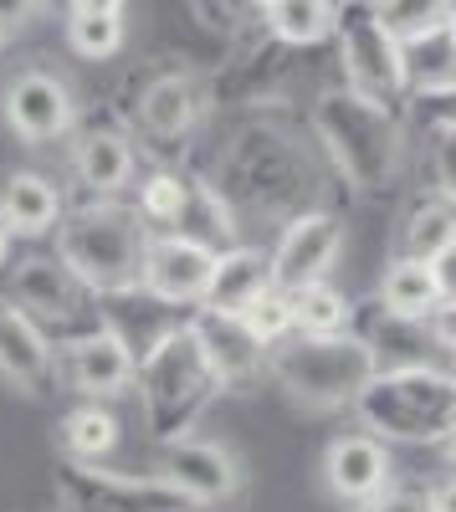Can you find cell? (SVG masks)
<instances>
[{
    "label": "cell",
    "mask_w": 456,
    "mask_h": 512,
    "mask_svg": "<svg viewBox=\"0 0 456 512\" xmlns=\"http://www.w3.org/2000/svg\"><path fill=\"white\" fill-rule=\"evenodd\" d=\"M211 267H216L211 246H200L190 236H149L139 292L175 313H195L205 303V287H211Z\"/></svg>",
    "instance_id": "obj_16"
},
{
    "label": "cell",
    "mask_w": 456,
    "mask_h": 512,
    "mask_svg": "<svg viewBox=\"0 0 456 512\" xmlns=\"http://www.w3.org/2000/svg\"><path fill=\"white\" fill-rule=\"evenodd\" d=\"M62 41L77 62H113L129 47V26H123V16H67Z\"/></svg>",
    "instance_id": "obj_30"
},
{
    "label": "cell",
    "mask_w": 456,
    "mask_h": 512,
    "mask_svg": "<svg viewBox=\"0 0 456 512\" xmlns=\"http://www.w3.org/2000/svg\"><path fill=\"white\" fill-rule=\"evenodd\" d=\"M451 379H456V369H451Z\"/></svg>",
    "instance_id": "obj_46"
},
{
    "label": "cell",
    "mask_w": 456,
    "mask_h": 512,
    "mask_svg": "<svg viewBox=\"0 0 456 512\" xmlns=\"http://www.w3.org/2000/svg\"><path fill=\"white\" fill-rule=\"evenodd\" d=\"M303 123L328 164V175L349 185L354 195H390L405 180V164H410L405 113L349 93L344 82H328L308 98Z\"/></svg>",
    "instance_id": "obj_2"
},
{
    "label": "cell",
    "mask_w": 456,
    "mask_h": 512,
    "mask_svg": "<svg viewBox=\"0 0 456 512\" xmlns=\"http://www.w3.org/2000/svg\"><path fill=\"white\" fill-rule=\"evenodd\" d=\"M0 118L26 149H47L77 134L82 103L72 82L52 67H16L0 88Z\"/></svg>",
    "instance_id": "obj_12"
},
{
    "label": "cell",
    "mask_w": 456,
    "mask_h": 512,
    "mask_svg": "<svg viewBox=\"0 0 456 512\" xmlns=\"http://www.w3.org/2000/svg\"><path fill=\"white\" fill-rule=\"evenodd\" d=\"M267 287H272L267 251L252 246V241H236V246L216 251L211 287H205V303H200V308H211V313H246Z\"/></svg>",
    "instance_id": "obj_22"
},
{
    "label": "cell",
    "mask_w": 456,
    "mask_h": 512,
    "mask_svg": "<svg viewBox=\"0 0 456 512\" xmlns=\"http://www.w3.org/2000/svg\"><path fill=\"white\" fill-rule=\"evenodd\" d=\"M149 226L129 200H82L67 205L62 226L52 231V256L103 303L139 292Z\"/></svg>",
    "instance_id": "obj_4"
},
{
    "label": "cell",
    "mask_w": 456,
    "mask_h": 512,
    "mask_svg": "<svg viewBox=\"0 0 456 512\" xmlns=\"http://www.w3.org/2000/svg\"><path fill=\"white\" fill-rule=\"evenodd\" d=\"M257 6H267V0H257Z\"/></svg>",
    "instance_id": "obj_45"
},
{
    "label": "cell",
    "mask_w": 456,
    "mask_h": 512,
    "mask_svg": "<svg viewBox=\"0 0 456 512\" xmlns=\"http://www.w3.org/2000/svg\"><path fill=\"white\" fill-rule=\"evenodd\" d=\"M426 333H431L436 354L446 359V369H456V303H441V308L426 318Z\"/></svg>",
    "instance_id": "obj_36"
},
{
    "label": "cell",
    "mask_w": 456,
    "mask_h": 512,
    "mask_svg": "<svg viewBox=\"0 0 456 512\" xmlns=\"http://www.w3.org/2000/svg\"><path fill=\"white\" fill-rule=\"evenodd\" d=\"M67 16H123L129 0H62Z\"/></svg>",
    "instance_id": "obj_40"
},
{
    "label": "cell",
    "mask_w": 456,
    "mask_h": 512,
    "mask_svg": "<svg viewBox=\"0 0 456 512\" xmlns=\"http://www.w3.org/2000/svg\"><path fill=\"white\" fill-rule=\"evenodd\" d=\"M57 502L67 512H195L159 472H118L108 461H57Z\"/></svg>",
    "instance_id": "obj_11"
},
{
    "label": "cell",
    "mask_w": 456,
    "mask_h": 512,
    "mask_svg": "<svg viewBox=\"0 0 456 512\" xmlns=\"http://www.w3.org/2000/svg\"><path fill=\"white\" fill-rule=\"evenodd\" d=\"M200 175L226 200L241 236L252 226L282 231L303 210L328 205V164L293 108L241 113Z\"/></svg>",
    "instance_id": "obj_1"
},
{
    "label": "cell",
    "mask_w": 456,
    "mask_h": 512,
    "mask_svg": "<svg viewBox=\"0 0 456 512\" xmlns=\"http://www.w3.org/2000/svg\"><path fill=\"white\" fill-rule=\"evenodd\" d=\"M431 272H436V287H441V303H456V246H446L436 256Z\"/></svg>",
    "instance_id": "obj_39"
},
{
    "label": "cell",
    "mask_w": 456,
    "mask_h": 512,
    "mask_svg": "<svg viewBox=\"0 0 456 512\" xmlns=\"http://www.w3.org/2000/svg\"><path fill=\"white\" fill-rule=\"evenodd\" d=\"M375 374H380V354L369 349V338L359 328L354 333H328V338L293 333L267 354V379L293 405H303L313 415L354 410L359 390Z\"/></svg>",
    "instance_id": "obj_7"
},
{
    "label": "cell",
    "mask_w": 456,
    "mask_h": 512,
    "mask_svg": "<svg viewBox=\"0 0 456 512\" xmlns=\"http://www.w3.org/2000/svg\"><path fill=\"white\" fill-rule=\"evenodd\" d=\"M11 246H16V236H11V226H6V221H0V272L11 267Z\"/></svg>",
    "instance_id": "obj_42"
},
{
    "label": "cell",
    "mask_w": 456,
    "mask_h": 512,
    "mask_svg": "<svg viewBox=\"0 0 456 512\" xmlns=\"http://www.w3.org/2000/svg\"><path fill=\"white\" fill-rule=\"evenodd\" d=\"M6 303H16L41 333L52 338V344H72L82 333H98L108 323V308L103 297L82 287L52 251H31L21 262L6 272Z\"/></svg>",
    "instance_id": "obj_9"
},
{
    "label": "cell",
    "mask_w": 456,
    "mask_h": 512,
    "mask_svg": "<svg viewBox=\"0 0 456 512\" xmlns=\"http://www.w3.org/2000/svg\"><path fill=\"white\" fill-rule=\"evenodd\" d=\"M344 256V216L334 205H318V210H303L293 216L277 241L267 246V262H272V282L282 292H298V287H313V282H328Z\"/></svg>",
    "instance_id": "obj_14"
},
{
    "label": "cell",
    "mask_w": 456,
    "mask_h": 512,
    "mask_svg": "<svg viewBox=\"0 0 456 512\" xmlns=\"http://www.w3.org/2000/svg\"><path fill=\"white\" fill-rule=\"evenodd\" d=\"M62 216H67V195L52 175H41V169H16V175L0 185V221L11 226V236L41 241L62 226Z\"/></svg>",
    "instance_id": "obj_21"
},
{
    "label": "cell",
    "mask_w": 456,
    "mask_h": 512,
    "mask_svg": "<svg viewBox=\"0 0 456 512\" xmlns=\"http://www.w3.org/2000/svg\"><path fill=\"white\" fill-rule=\"evenodd\" d=\"M323 487L334 502L344 507H369L375 497H385L395 487V456L380 436H369V431H344L323 446Z\"/></svg>",
    "instance_id": "obj_17"
},
{
    "label": "cell",
    "mask_w": 456,
    "mask_h": 512,
    "mask_svg": "<svg viewBox=\"0 0 456 512\" xmlns=\"http://www.w3.org/2000/svg\"><path fill=\"white\" fill-rule=\"evenodd\" d=\"M134 369H139V354L113 323H103L98 333H82V338L57 349V384H67L77 400H103L108 405L118 395H129Z\"/></svg>",
    "instance_id": "obj_15"
},
{
    "label": "cell",
    "mask_w": 456,
    "mask_h": 512,
    "mask_svg": "<svg viewBox=\"0 0 456 512\" xmlns=\"http://www.w3.org/2000/svg\"><path fill=\"white\" fill-rule=\"evenodd\" d=\"M431 185L456 200V128H431Z\"/></svg>",
    "instance_id": "obj_34"
},
{
    "label": "cell",
    "mask_w": 456,
    "mask_h": 512,
    "mask_svg": "<svg viewBox=\"0 0 456 512\" xmlns=\"http://www.w3.org/2000/svg\"><path fill=\"white\" fill-rule=\"evenodd\" d=\"M41 11H47V0H0V47H11L21 31H31Z\"/></svg>",
    "instance_id": "obj_35"
},
{
    "label": "cell",
    "mask_w": 456,
    "mask_h": 512,
    "mask_svg": "<svg viewBox=\"0 0 456 512\" xmlns=\"http://www.w3.org/2000/svg\"><path fill=\"white\" fill-rule=\"evenodd\" d=\"M241 318H246V328H252L267 349H277L282 338H293V292H282V287L272 282Z\"/></svg>",
    "instance_id": "obj_33"
},
{
    "label": "cell",
    "mask_w": 456,
    "mask_h": 512,
    "mask_svg": "<svg viewBox=\"0 0 456 512\" xmlns=\"http://www.w3.org/2000/svg\"><path fill=\"white\" fill-rule=\"evenodd\" d=\"M375 303H380V313H390V318L426 323V318L441 308V287H436L431 262H416V256H395V251H390Z\"/></svg>",
    "instance_id": "obj_25"
},
{
    "label": "cell",
    "mask_w": 456,
    "mask_h": 512,
    "mask_svg": "<svg viewBox=\"0 0 456 512\" xmlns=\"http://www.w3.org/2000/svg\"><path fill=\"white\" fill-rule=\"evenodd\" d=\"M375 11L385 16V26L400 41H410V36H426V31L446 26L451 0H375Z\"/></svg>",
    "instance_id": "obj_32"
},
{
    "label": "cell",
    "mask_w": 456,
    "mask_h": 512,
    "mask_svg": "<svg viewBox=\"0 0 456 512\" xmlns=\"http://www.w3.org/2000/svg\"><path fill=\"white\" fill-rule=\"evenodd\" d=\"M446 36H451V52H456V0H451V11H446Z\"/></svg>",
    "instance_id": "obj_44"
},
{
    "label": "cell",
    "mask_w": 456,
    "mask_h": 512,
    "mask_svg": "<svg viewBox=\"0 0 456 512\" xmlns=\"http://www.w3.org/2000/svg\"><path fill=\"white\" fill-rule=\"evenodd\" d=\"M334 62H339V82L349 93L405 113L410 93H405V47L400 36L385 26V16L375 11V0H339V26H334Z\"/></svg>",
    "instance_id": "obj_8"
},
{
    "label": "cell",
    "mask_w": 456,
    "mask_h": 512,
    "mask_svg": "<svg viewBox=\"0 0 456 512\" xmlns=\"http://www.w3.org/2000/svg\"><path fill=\"white\" fill-rule=\"evenodd\" d=\"M159 477L195 512H226L246 492L241 456L226 441H211V436H180L170 446H159Z\"/></svg>",
    "instance_id": "obj_13"
},
{
    "label": "cell",
    "mask_w": 456,
    "mask_h": 512,
    "mask_svg": "<svg viewBox=\"0 0 456 512\" xmlns=\"http://www.w3.org/2000/svg\"><path fill=\"white\" fill-rule=\"evenodd\" d=\"M195 180H200V169H190V164H149V175L134 190V210L149 226V236H175L185 226Z\"/></svg>",
    "instance_id": "obj_23"
},
{
    "label": "cell",
    "mask_w": 456,
    "mask_h": 512,
    "mask_svg": "<svg viewBox=\"0 0 456 512\" xmlns=\"http://www.w3.org/2000/svg\"><path fill=\"white\" fill-rule=\"evenodd\" d=\"M339 26V0H267L262 6V31L293 52L328 47Z\"/></svg>",
    "instance_id": "obj_26"
},
{
    "label": "cell",
    "mask_w": 456,
    "mask_h": 512,
    "mask_svg": "<svg viewBox=\"0 0 456 512\" xmlns=\"http://www.w3.org/2000/svg\"><path fill=\"white\" fill-rule=\"evenodd\" d=\"M298 82H303V52L272 41L262 26L246 31L226 47V62L211 72V98L231 113H267V108H293L298 113Z\"/></svg>",
    "instance_id": "obj_10"
},
{
    "label": "cell",
    "mask_w": 456,
    "mask_h": 512,
    "mask_svg": "<svg viewBox=\"0 0 456 512\" xmlns=\"http://www.w3.org/2000/svg\"><path fill=\"white\" fill-rule=\"evenodd\" d=\"M57 451L62 461H82V466L108 461L118 451V415L103 400H77L57 420Z\"/></svg>",
    "instance_id": "obj_27"
},
{
    "label": "cell",
    "mask_w": 456,
    "mask_h": 512,
    "mask_svg": "<svg viewBox=\"0 0 456 512\" xmlns=\"http://www.w3.org/2000/svg\"><path fill=\"white\" fill-rule=\"evenodd\" d=\"M400 47H405V93H410V103L456 88V52H451L446 26H436L426 36H410V41H400Z\"/></svg>",
    "instance_id": "obj_28"
},
{
    "label": "cell",
    "mask_w": 456,
    "mask_h": 512,
    "mask_svg": "<svg viewBox=\"0 0 456 512\" xmlns=\"http://www.w3.org/2000/svg\"><path fill=\"white\" fill-rule=\"evenodd\" d=\"M416 118L426 123V134H431V128H456V88L416 98Z\"/></svg>",
    "instance_id": "obj_37"
},
{
    "label": "cell",
    "mask_w": 456,
    "mask_h": 512,
    "mask_svg": "<svg viewBox=\"0 0 456 512\" xmlns=\"http://www.w3.org/2000/svg\"><path fill=\"white\" fill-rule=\"evenodd\" d=\"M134 395H139V420L154 446H170L180 436H195L205 410L221 400V384L205 364L190 318L175 323L170 333H159L154 344L139 354L134 369Z\"/></svg>",
    "instance_id": "obj_5"
},
{
    "label": "cell",
    "mask_w": 456,
    "mask_h": 512,
    "mask_svg": "<svg viewBox=\"0 0 456 512\" xmlns=\"http://www.w3.org/2000/svg\"><path fill=\"white\" fill-rule=\"evenodd\" d=\"M441 456L456 466V425H451V431H446V441H441Z\"/></svg>",
    "instance_id": "obj_43"
},
{
    "label": "cell",
    "mask_w": 456,
    "mask_h": 512,
    "mask_svg": "<svg viewBox=\"0 0 456 512\" xmlns=\"http://www.w3.org/2000/svg\"><path fill=\"white\" fill-rule=\"evenodd\" d=\"M0 379L16 395H47L57 384V344L6 297H0Z\"/></svg>",
    "instance_id": "obj_20"
},
{
    "label": "cell",
    "mask_w": 456,
    "mask_h": 512,
    "mask_svg": "<svg viewBox=\"0 0 456 512\" xmlns=\"http://www.w3.org/2000/svg\"><path fill=\"white\" fill-rule=\"evenodd\" d=\"M359 512H426V492H400V487H390L385 497H375V502L359 507Z\"/></svg>",
    "instance_id": "obj_38"
},
{
    "label": "cell",
    "mask_w": 456,
    "mask_h": 512,
    "mask_svg": "<svg viewBox=\"0 0 456 512\" xmlns=\"http://www.w3.org/2000/svg\"><path fill=\"white\" fill-rule=\"evenodd\" d=\"M354 420L385 446H441L456 425V379L446 364L380 369L359 390Z\"/></svg>",
    "instance_id": "obj_6"
},
{
    "label": "cell",
    "mask_w": 456,
    "mask_h": 512,
    "mask_svg": "<svg viewBox=\"0 0 456 512\" xmlns=\"http://www.w3.org/2000/svg\"><path fill=\"white\" fill-rule=\"evenodd\" d=\"M190 333L211 364L221 395H236V390H252V384L267 374V344L246 328L241 313H211V308H195L190 313Z\"/></svg>",
    "instance_id": "obj_18"
},
{
    "label": "cell",
    "mask_w": 456,
    "mask_h": 512,
    "mask_svg": "<svg viewBox=\"0 0 456 512\" xmlns=\"http://www.w3.org/2000/svg\"><path fill=\"white\" fill-rule=\"evenodd\" d=\"M354 328H359V308L344 287H334V277L293 292V333L328 338V333H354Z\"/></svg>",
    "instance_id": "obj_29"
},
{
    "label": "cell",
    "mask_w": 456,
    "mask_h": 512,
    "mask_svg": "<svg viewBox=\"0 0 456 512\" xmlns=\"http://www.w3.org/2000/svg\"><path fill=\"white\" fill-rule=\"evenodd\" d=\"M185 11L200 31H211L221 47H231V41H241L246 31L262 26V6L257 0H185Z\"/></svg>",
    "instance_id": "obj_31"
},
{
    "label": "cell",
    "mask_w": 456,
    "mask_h": 512,
    "mask_svg": "<svg viewBox=\"0 0 456 512\" xmlns=\"http://www.w3.org/2000/svg\"><path fill=\"white\" fill-rule=\"evenodd\" d=\"M446 246H456V200L431 185L421 195H410L405 216H400V231H395V256L436 262Z\"/></svg>",
    "instance_id": "obj_24"
},
{
    "label": "cell",
    "mask_w": 456,
    "mask_h": 512,
    "mask_svg": "<svg viewBox=\"0 0 456 512\" xmlns=\"http://www.w3.org/2000/svg\"><path fill=\"white\" fill-rule=\"evenodd\" d=\"M72 175L88 200H123V190L139 180V149L118 123L82 128L72 139Z\"/></svg>",
    "instance_id": "obj_19"
},
{
    "label": "cell",
    "mask_w": 456,
    "mask_h": 512,
    "mask_svg": "<svg viewBox=\"0 0 456 512\" xmlns=\"http://www.w3.org/2000/svg\"><path fill=\"white\" fill-rule=\"evenodd\" d=\"M216 113L211 72L180 52H159L139 62L118 88V128L154 164H180L185 144Z\"/></svg>",
    "instance_id": "obj_3"
},
{
    "label": "cell",
    "mask_w": 456,
    "mask_h": 512,
    "mask_svg": "<svg viewBox=\"0 0 456 512\" xmlns=\"http://www.w3.org/2000/svg\"><path fill=\"white\" fill-rule=\"evenodd\" d=\"M426 512H456V477H441L426 487Z\"/></svg>",
    "instance_id": "obj_41"
}]
</instances>
